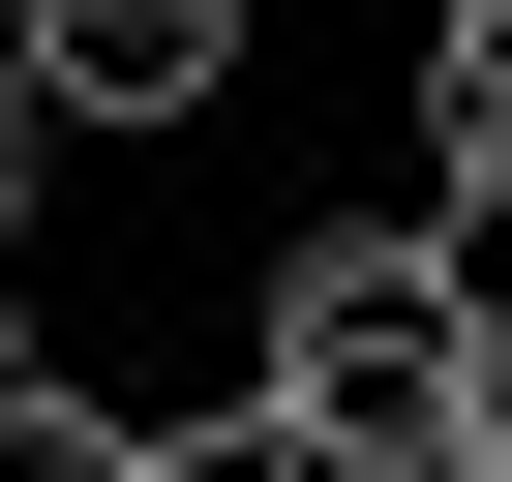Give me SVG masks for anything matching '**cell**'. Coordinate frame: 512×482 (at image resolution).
Returning <instances> with one entry per match:
<instances>
[{
	"label": "cell",
	"instance_id": "obj_1",
	"mask_svg": "<svg viewBox=\"0 0 512 482\" xmlns=\"http://www.w3.org/2000/svg\"><path fill=\"white\" fill-rule=\"evenodd\" d=\"M241 482H452L482 452V272L452 211H362V241H272V302H241Z\"/></svg>",
	"mask_w": 512,
	"mask_h": 482
},
{
	"label": "cell",
	"instance_id": "obj_2",
	"mask_svg": "<svg viewBox=\"0 0 512 482\" xmlns=\"http://www.w3.org/2000/svg\"><path fill=\"white\" fill-rule=\"evenodd\" d=\"M241 31H272V0H31L0 61H31L91 151H151V121H211V91H241Z\"/></svg>",
	"mask_w": 512,
	"mask_h": 482
},
{
	"label": "cell",
	"instance_id": "obj_3",
	"mask_svg": "<svg viewBox=\"0 0 512 482\" xmlns=\"http://www.w3.org/2000/svg\"><path fill=\"white\" fill-rule=\"evenodd\" d=\"M0 482H181V422H121V392L31 362V392H0Z\"/></svg>",
	"mask_w": 512,
	"mask_h": 482
},
{
	"label": "cell",
	"instance_id": "obj_4",
	"mask_svg": "<svg viewBox=\"0 0 512 482\" xmlns=\"http://www.w3.org/2000/svg\"><path fill=\"white\" fill-rule=\"evenodd\" d=\"M422 151L512 181V0H422Z\"/></svg>",
	"mask_w": 512,
	"mask_h": 482
},
{
	"label": "cell",
	"instance_id": "obj_5",
	"mask_svg": "<svg viewBox=\"0 0 512 482\" xmlns=\"http://www.w3.org/2000/svg\"><path fill=\"white\" fill-rule=\"evenodd\" d=\"M61 151H91V121H61L31 61H0V241H31V211H61Z\"/></svg>",
	"mask_w": 512,
	"mask_h": 482
},
{
	"label": "cell",
	"instance_id": "obj_6",
	"mask_svg": "<svg viewBox=\"0 0 512 482\" xmlns=\"http://www.w3.org/2000/svg\"><path fill=\"white\" fill-rule=\"evenodd\" d=\"M0 392H31V272H0Z\"/></svg>",
	"mask_w": 512,
	"mask_h": 482
},
{
	"label": "cell",
	"instance_id": "obj_7",
	"mask_svg": "<svg viewBox=\"0 0 512 482\" xmlns=\"http://www.w3.org/2000/svg\"><path fill=\"white\" fill-rule=\"evenodd\" d=\"M452 482H512V452H452Z\"/></svg>",
	"mask_w": 512,
	"mask_h": 482
},
{
	"label": "cell",
	"instance_id": "obj_8",
	"mask_svg": "<svg viewBox=\"0 0 512 482\" xmlns=\"http://www.w3.org/2000/svg\"><path fill=\"white\" fill-rule=\"evenodd\" d=\"M0 31H31V0H0Z\"/></svg>",
	"mask_w": 512,
	"mask_h": 482
}]
</instances>
